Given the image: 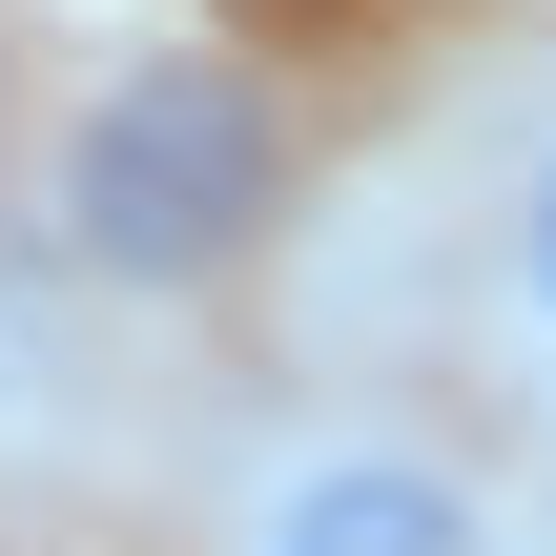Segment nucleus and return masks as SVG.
<instances>
[{
	"label": "nucleus",
	"mask_w": 556,
	"mask_h": 556,
	"mask_svg": "<svg viewBox=\"0 0 556 556\" xmlns=\"http://www.w3.org/2000/svg\"><path fill=\"white\" fill-rule=\"evenodd\" d=\"M289 227V103L227 41H124L41 124V268L103 309H206Z\"/></svg>",
	"instance_id": "nucleus-1"
},
{
	"label": "nucleus",
	"mask_w": 556,
	"mask_h": 556,
	"mask_svg": "<svg viewBox=\"0 0 556 556\" xmlns=\"http://www.w3.org/2000/svg\"><path fill=\"white\" fill-rule=\"evenodd\" d=\"M495 351L556 392V103H536V144H516V186H495Z\"/></svg>",
	"instance_id": "nucleus-3"
},
{
	"label": "nucleus",
	"mask_w": 556,
	"mask_h": 556,
	"mask_svg": "<svg viewBox=\"0 0 556 556\" xmlns=\"http://www.w3.org/2000/svg\"><path fill=\"white\" fill-rule=\"evenodd\" d=\"M227 556H516V516L413 413H289L227 475Z\"/></svg>",
	"instance_id": "nucleus-2"
}]
</instances>
